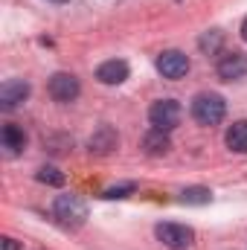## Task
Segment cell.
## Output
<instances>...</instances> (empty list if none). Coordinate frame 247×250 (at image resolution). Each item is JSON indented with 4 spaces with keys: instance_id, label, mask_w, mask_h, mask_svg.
<instances>
[{
    "instance_id": "obj_1",
    "label": "cell",
    "mask_w": 247,
    "mask_h": 250,
    "mask_svg": "<svg viewBox=\"0 0 247 250\" xmlns=\"http://www.w3.org/2000/svg\"><path fill=\"white\" fill-rule=\"evenodd\" d=\"M53 215H56V221H59L62 227L76 230V227H82V224L87 221V204H84L79 195L67 192V195H59V198L53 201Z\"/></svg>"
},
{
    "instance_id": "obj_2",
    "label": "cell",
    "mask_w": 247,
    "mask_h": 250,
    "mask_svg": "<svg viewBox=\"0 0 247 250\" xmlns=\"http://www.w3.org/2000/svg\"><path fill=\"white\" fill-rule=\"evenodd\" d=\"M227 117V102L218 93H198L192 99V120L198 125H218Z\"/></svg>"
},
{
    "instance_id": "obj_3",
    "label": "cell",
    "mask_w": 247,
    "mask_h": 250,
    "mask_svg": "<svg viewBox=\"0 0 247 250\" xmlns=\"http://www.w3.org/2000/svg\"><path fill=\"white\" fill-rule=\"evenodd\" d=\"M181 105L175 102V99H157L151 108H148V123L151 128H157V131H172V128H178L181 125Z\"/></svg>"
},
{
    "instance_id": "obj_4",
    "label": "cell",
    "mask_w": 247,
    "mask_h": 250,
    "mask_svg": "<svg viewBox=\"0 0 247 250\" xmlns=\"http://www.w3.org/2000/svg\"><path fill=\"white\" fill-rule=\"evenodd\" d=\"M154 233H157V239L163 242V248H169V250H186V248H192V242H195L192 227H186V224H175V221L157 224Z\"/></svg>"
},
{
    "instance_id": "obj_5",
    "label": "cell",
    "mask_w": 247,
    "mask_h": 250,
    "mask_svg": "<svg viewBox=\"0 0 247 250\" xmlns=\"http://www.w3.org/2000/svg\"><path fill=\"white\" fill-rule=\"evenodd\" d=\"M157 73L163 76V79H184L186 73H189V56H184L181 50H166V53H160L157 56Z\"/></svg>"
},
{
    "instance_id": "obj_6",
    "label": "cell",
    "mask_w": 247,
    "mask_h": 250,
    "mask_svg": "<svg viewBox=\"0 0 247 250\" xmlns=\"http://www.w3.org/2000/svg\"><path fill=\"white\" fill-rule=\"evenodd\" d=\"M47 90H50V96L56 99V102H73L79 93H82V87H79V79L73 76V73H56L53 79H50V84H47Z\"/></svg>"
},
{
    "instance_id": "obj_7",
    "label": "cell",
    "mask_w": 247,
    "mask_h": 250,
    "mask_svg": "<svg viewBox=\"0 0 247 250\" xmlns=\"http://www.w3.org/2000/svg\"><path fill=\"white\" fill-rule=\"evenodd\" d=\"M29 82H23V79H9V82H3V87H0V108L3 111H15L21 102H26L29 99Z\"/></svg>"
},
{
    "instance_id": "obj_8",
    "label": "cell",
    "mask_w": 247,
    "mask_h": 250,
    "mask_svg": "<svg viewBox=\"0 0 247 250\" xmlns=\"http://www.w3.org/2000/svg\"><path fill=\"white\" fill-rule=\"evenodd\" d=\"M128 62L123 59H111V62H102L96 67V79L102 82V84H123L125 79H128Z\"/></svg>"
},
{
    "instance_id": "obj_9",
    "label": "cell",
    "mask_w": 247,
    "mask_h": 250,
    "mask_svg": "<svg viewBox=\"0 0 247 250\" xmlns=\"http://www.w3.org/2000/svg\"><path fill=\"white\" fill-rule=\"evenodd\" d=\"M87 146H90V151H93V154H111V151L120 146V134H117L111 125H99V131L90 137V143H87Z\"/></svg>"
},
{
    "instance_id": "obj_10",
    "label": "cell",
    "mask_w": 247,
    "mask_h": 250,
    "mask_svg": "<svg viewBox=\"0 0 247 250\" xmlns=\"http://www.w3.org/2000/svg\"><path fill=\"white\" fill-rule=\"evenodd\" d=\"M245 73H247V56H242V53H230V56H224V59L218 62V76H221L224 82L242 79Z\"/></svg>"
},
{
    "instance_id": "obj_11",
    "label": "cell",
    "mask_w": 247,
    "mask_h": 250,
    "mask_svg": "<svg viewBox=\"0 0 247 250\" xmlns=\"http://www.w3.org/2000/svg\"><path fill=\"white\" fill-rule=\"evenodd\" d=\"M0 143H3V148H6V154L15 157V154L23 151V146H26V134H23L18 125H3V131H0Z\"/></svg>"
},
{
    "instance_id": "obj_12",
    "label": "cell",
    "mask_w": 247,
    "mask_h": 250,
    "mask_svg": "<svg viewBox=\"0 0 247 250\" xmlns=\"http://www.w3.org/2000/svg\"><path fill=\"white\" fill-rule=\"evenodd\" d=\"M143 148H145V154H151V157H160V154H166V151L172 148L169 131H157V128H151V131L143 137Z\"/></svg>"
},
{
    "instance_id": "obj_13",
    "label": "cell",
    "mask_w": 247,
    "mask_h": 250,
    "mask_svg": "<svg viewBox=\"0 0 247 250\" xmlns=\"http://www.w3.org/2000/svg\"><path fill=\"white\" fill-rule=\"evenodd\" d=\"M227 146L236 151V154H247V120H239L227 128Z\"/></svg>"
},
{
    "instance_id": "obj_14",
    "label": "cell",
    "mask_w": 247,
    "mask_h": 250,
    "mask_svg": "<svg viewBox=\"0 0 247 250\" xmlns=\"http://www.w3.org/2000/svg\"><path fill=\"white\" fill-rule=\"evenodd\" d=\"M212 201V192L206 187H189L181 192V204H189V207H204Z\"/></svg>"
},
{
    "instance_id": "obj_15",
    "label": "cell",
    "mask_w": 247,
    "mask_h": 250,
    "mask_svg": "<svg viewBox=\"0 0 247 250\" xmlns=\"http://www.w3.org/2000/svg\"><path fill=\"white\" fill-rule=\"evenodd\" d=\"M35 178H38L41 184H47V187H64V181H67V178H64V172H59L56 166H41Z\"/></svg>"
},
{
    "instance_id": "obj_16",
    "label": "cell",
    "mask_w": 247,
    "mask_h": 250,
    "mask_svg": "<svg viewBox=\"0 0 247 250\" xmlns=\"http://www.w3.org/2000/svg\"><path fill=\"white\" fill-rule=\"evenodd\" d=\"M221 41H224V38H221V32H215V29H212V32H206V35L198 41V47H201L204 53H209V56H212V53H218Z\"/></svg>"
},
{
    "instance_id": "obj_17",
    "label": "cell",
    "mask_w": 247,
    "mask_h": 250,
    "mask_svg": "<svg viewBox=\"0 0 247 250\" xmlns=\"http://www.w3.org/2000/svg\"><path fill=\"white\" fill-rule=\"evenodd\" d=\"M134 189H137L134 184H120V187L105 189V192H102V198H108V201H114V198H125V195H131Z\"/></svg>"
},
{
    "instance_id": "obj_18",
    "label": "cell",
    "mask_w": 247,
    "mask_h": 250,
    "mask_svg": "<svg viewBox=\"0 0 247 250\" xmlns=\"http://www.w3.org/2000/svg\"><path fill=\"white\" fill-rule=\"evenodd\" d=\"M3 250H21V245H18L15 239H9V236H6V239H3Z\"/></svg>"
},
{
    "instance_id": "obj_19",
    "label": "cell",
    "mask_w": 247,
    "mask_h": 250,
    "mask_svg": "<svg viewBox=\"0 0 247 250\" xmlns=\"http://www.w3.org/2000/svg\"><path fill=\"white\" fill-rule=\"evenodd\" d=\"M242 38L247 41V18H245V23H242Z\"/></svg>"
},
{
    "instance_id": "obj_20",
    "label": "cell",
    "mask_w": 247,
    "mask_h": 250,
    "mask_svg": "<svg viewBox=\"0 0 247 250\" xmlns=\"http://www.w3.org/2000/svg\"><path fill=\"white\" fill-rule=\"evenodd\" d=\"M50 3H67V0H50Z\"/></svg>"
}]
</instances>
